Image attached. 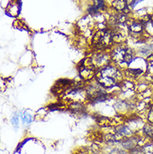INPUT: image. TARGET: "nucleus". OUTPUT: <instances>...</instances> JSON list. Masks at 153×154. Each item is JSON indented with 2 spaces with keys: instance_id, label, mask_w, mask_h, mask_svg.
<instances>
[{
  "instance_id": "1a4fd4ad",
  "label": "nucleus",
  "mask_w": 153,
  "mask_h": 154,
  "mask_svg": "<svg viewBox=\"0 0 153 154\" xmlns=\"http://www.w3.org/2000/svg\"><path fill=\"white\" fill-rule=\"evenodd\" d=\"M105 140L107 143H118V142H121L124 140L123 136L119 134L117 132L115 133H108L105 136Z\"/></svg>"
},
{
  "instance_id": "4468645a",
  "label": "nucleus",
  "mask_w": 153,
  "mask_h": 154,
  "mask_svg": "<svg viewBox=\"0 0 153 154\" xmlns=\"http://www.w3.org/2000/svg\"><path fill=\"white\" fill-rule=\"evenodd\" d=\"M104 8V1L103 0H95V4H93L90 8V13H96L99 11V9Z\"/></svg>"
},
{
  "instance_id": "dca6fc26",
  "label": "nucleus",
  "mask_w": 153,
  "mask_h": 154,
  "mask_svg": "<svg viewBox=\"0 0 153 154\" xmlns=\"http://www.w3.org/2000/svg\"><path fill=\"white\" fill-rule=\"evenodd\" d=\"M121 89L124 91H132L134 90V85L130 81H124L121 83Z\"/></svg>"
},
{
  "instance_id": "0eeeda50",
  "label": "nucleus",
  "mask_w": 153,
  "mask_h": 154,
  "mask_svg": "<svg viewBox=\"0 0 153 154\" xmlns=\"http://www.w3.org/2000/svg\"><path fill=\"white\" fill-rule=\"evenodd\" d=\"M112 6L115 8V10L123 13H128L129 8H128V4L126 0H115L112 3Z\"/></svg>"
},
{
  "instance_id": "7ed1b4c3",
  "label": "nucleus",
  "mask_w": 153,
  "mask_h": 154,
  "mask_svg": "<svg viewBox=\"0 0 153 154\" xmlns=\"http://www.w3.org/2000/svg\"><path fill=\"white\" fill-rule=\"evenodd\" d=\"M96 68L92 63L91 59L87 58L83 61V64H81L80 68V75L84 81L90 80L96 75Z\"/></svg>"
},
{
  "instance_id": "ddd939ff",
  "label": "nucleus",
  "mask_w": 153,
  "mask_h": 154,
  "mask_svg": "<svg viewBox=\"0 0 153 154\" xmlns=\"http://www.w3.org/2000/svg\"><path fill=\"white\" fill-rule=\"evenodd\" d=\"M113 19H114V23H115V26L122 25L127 22V18L125 14H118V15L115 16Z\"/></svg>"
},
{
  "instance_id": "f8f14e48",
  "label": "nucleus",
  "mask_w": 153,
  "mask_h": 154,
  "mask_svg": "<svg viewBox=\"0 0 153 154\" xmlns=\"http://www.w3.org/2000/svg\"><path fill=\"white\" fill-rule=\"evenodd\" d=\"M112 34V40L114 42L116 43H121L122 42L123 39H124V33H122L121 30H116L111 32Z\"/></svg>"
},
{
  "instance_id": "aec40b11",
  "label": "nucleus",
  "mask_w": 153,
  "mask_h": 154,
  "mask_svg": "<svg viewBox=\"0 0 153 154\" xmlns=\"http://www.w3.org/2000/svg\"><path fill=\"white\" fill-rule=\"evenodd\" d=\"M127 72L130 74V75L132 76H137L139 75H141L142 73V69H129L127 70Z\"/></svg>"
},
{
  "instance_id": "39448f33",
  "label": "nucleus",
  "mask_w": 153,
  "mask_h": 154,
  "mask_svg": "<svg viewBox=\"0 0 153 154\" xmlns=\"http://www.w3.org/2000/svg\"><path fill=\"white\" fill-rule=\"evenodd\" d=\"M99 75L110 77L111 79H113L114 81H116L117 83H119V81L121 80V75L120 73V71L113 66H107L105 68H102V69L99 71Z\"/></svg>"
},
{
  "instance_id": "f257e3e1",
  "label": "nucleus",
  "mask_w": 153,
  "mask_h": 154,
  "mask_svg": "<svg viewBox=\"0 0 153 154\" xmlns=\"http://www.w3.org/2000/svg\"><path fill=\"white\" fill-rule=\"evenodd\" d=\"M111 59L118 64H130L134 60V52L125 47H117L111 53Z\"/></svg>"
},
{
  "instance_id": "412c9836",
  "label": "nucleus",
  "mask_w": 153,
  "mask_h": 154,
  "mask_svg": "<svg viewBox=\"0 0 153 154\" xmlns=\"http://www.w3.org/2000/svg\"><path fill=\"white\" fill-rule=\"evenodd\" d=\"M147 117H148V121L150 122L153 124V106H151L150 107L149 112H148V114H147Z\"/></svg>"
},
{
  "instance_id": "6e6552de",
  "label": "nucleus",
  "mask_w": 153,
  "mask_h": 154,
  "mask_svg": "<svg viewBox=\"0 0 153 154\" xmlns=\"http://www.w3.org/2000/svg\"><path fill=\"white\" fill-rule=\"evenodd\" d=\"M96 122H97V123L99 124V126H101V127H111V126L117 125L119 123L115 119H110V118L106 117V116H100L99 118H97Z\"/></svg>"
},
{
  "instance_id": "f3484780",
  "label": "nucleus",
  "mask_w": 153,
  "mask_h": 154,
  "mask_svg": "<svg viewBox=\"0 0 153 154\" xmlns=\"http://www.w3.org/2000/svg\"><path fill=\"white\" fill-rule=\"evenodd\" d=\"M143 154H153V144H145L142 147Z\"/></svg>"
},
{
  "instance_id": "b1692460",
  "label": "nucleus",
  "mask_w": 153,
  "mask_h": 154,
  "mask_svg": "<svg viewBox=\"0 0 153 154\" xmlns=\"http://www.w3.org/2000/svg\"><path fill=\"white\" fill-rule=\"evenodd\" d=\"M142 0H132V6H135V5H136L138 4L140 2H142Z\"/></svg>"
},
{
  "instance_id": "9d476101",
  "label": "nucleus",
  "mask_w": 153,
  "mask_h": 154,
  "mask_svg": "<svg viewBox=\"0 0 153 154\" xmlns=\"http://www.w3.org/2000/svg\"><path fill=\"white\" fill-rule=\"evenodd\" d=\"M128 29L133 34H140L143 29V25L139 22L132 20L128 23Z\"/></svg>"
},
{
  "instance_id": "4be33fe9",
  "label": "nucleus",
  "mask_w": 153,
  "mask_h": 154,
  "mask_svg": "<svg viewBox=\"0 0 153 154\" xmlns=\"http://www.w3.org/2000/svg\"><path fill=\"white\" fill-rule=\"evenodd\" d=\"M12 123L14 124V126H18L19 124V117L18 116H14L12 119Z\"/></svg>"
},
{
  "instance_id": "5701e85b",
  "label": "nucleus",
  "mask_w": 153,
  "mask_h": 154,
  "mask_svg": "<svg viewBox=\"0 0 153 154\" xmlns=\"http://www.w3.org/2000/svg\"><path fill=\"white\" fill-rule=\"evenodd\" d=\"M111 154H127V153H126V152H125L124 151L114 150V151H112V152H111Z\"/></svg>"
},
{
  "instance_id": "6ab92c4d",
  "label": "nucleus",
  "mask_w": 153,
  "mask_h": 154,
  "mask_svg": "<svg viewBox=\"0 0 153 154\" xmlns=\"http://www.w3.org/2000/svg\"><path fill=\"white\" fill-rule=\"evenodd\" d=\"M22 121H23V123L25 124H29V122H31V121H32V117H31V115H29V113H23V115H22Z\"/></svg>"
},
{
  "instance_id": "a211bd4d",
  "label": "nucleus",
  "mask_w": 153,
  "mask_h": 154,
  "mask_svg": "<svg viewBox=\"0 0 153 154\" xmlns=\"http://www.w3.org/2000/svg\"><path fill=\"white\" fill-rule=\"evenodd\" d=\"M147 70L150 74H153V55H150L146 60Z\"/></svg>"
},
{
  "instance_id": "423d86ee",
  "label": "nucleus",
  "mask_w": 153,
  "mask_h": 154,
  "mask_svg": "<svg viewBox=\"0 0 153 154\" xmlns=\"http://www.w3.org/2000/svg\"><path fill=\"white\" fill-rule=\"evenodd\" d=\"M93 65L95 66L96 69L97 68H105L108 66V63L110 61V56L106 54L103 53H98L95 54L94 56L90 57Z\"/></svg>"
},
{
  "instance_id": "20e7f679",
  "label": "nucleus",
  "mask_w": 153,
  "mask_h": 154,
  "mask_svg": "<svg viewBox=\"0 0 153 154\" xmlns=\"http://www.w3.org/2000/svg\"><path fill=\"white\" fill-rule=\"evenodd\" d=\"M87 96L93 101H102L107 99V95L102 89V86L98 85H90L87 90Z\"/></svg>"
},
{
  "instance_id": "2eb2a0df",
  "label": "nucleus",
  "mask_w": 153,
  "mask_h": 154,
  "mask_svg": "<svg viewBox=\"0 0 153 154\" xmlns=\"http://www.w3.org/2000/svg\"><path fill=\"white\" fill-rule=\"evenodd\" d=\"M143 131L148 137L153 139V124H146L144 128Z\"/></svg>"
},
{
  "instance_id": "f03ea898",
  "label": "nucleus",
  "mask_w": 153,
  "mask_h": 154,
  "mask_svg": "<svg viewBox=\"0 0 153 154\" xmlns=\"http://www.w3.org/2000/svg\"><path fill=\"white\" fill-rule=\"evenodd\" d=\"M111 42H113L112 34L111 31L107 29H101V30L97 31L92 39L93 45L99 49L109 46Z\"/></svg>"
},
{
  "instance_id": "393cba45",
  "label": "nucleus",
  "mask_w": 153,
  "mask_h": 154,
  "mask_svg": "<svg viewBox=\"0 0 153 154\" xmlns=\"http://www.w3.org/2000/svg\"><path fill=\"white\" fill-rule=\"evenodd\" d=\"M151 22L153 23V15L151 16Z\"/></svg>"
},
{
  "instance_id": "9b49d317",
  "label": "nucleus",
  "mask_w": 153,
  "mask_h": 154,
  "mask_svg": "<svg viewBox=\"0 0 153 154\" xmlns=\"http://www.w3.org/2000/svg\"><path fill=\"white\" fill-rule=\"evenodd\" d=\"M115 132L121 134L123 137H130L131 136V131L130 130L124 125H120L115 127Z\"/></svg>"
}]
</instances>
